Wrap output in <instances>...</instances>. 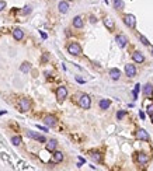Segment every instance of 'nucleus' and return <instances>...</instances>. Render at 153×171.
I'll return each mask as SVG.
<instances>
[{
  "mask_svg": "<svg viewBox=\"0 0 153 171\" xmlns=\"http://www.w3.org/2000/svg\"><path fill=\"white\" fill-rule=\"evenodd\" d=\"M139 38H140V41H142V44H143V45H149V44H150L149 41H147V39H146L143 35H139Z\"/></svg>",
  "mask_w": 153,
  "mask_h": 171,
  "instance_id": "obj_28",
  "label": "nucleus"
},
{
  "mask_svg": "<svg viewBox=\"0 0 153 171\" xmlns=\"http://www.w3.org/2000/svg\"><path fill=\"white\" fill-rule=\"evenodd\" d=\"M117 44L119 48H125L126 46V44H128V39H126V36L125 35H118L117 36Z\"/></svg>",
  "mask_w": 153,
  "mask_h": 171,
  "instance_id": "obj_11",
  "label": "nucleus"
},
{
  "mask_svg": "<svg viewBox=\"0 0 153 171\" xmlns=\"http://www.w3.org/2000/svg\"><path fill=\"white\" fill-rule=\"evenodd\" d=\"M147 161H149V157L146 156L145 153H139V154H138V163H140V166L146 164Z\"/></svg>",
  "mask_w": 153,
  "mask_h": 171,
  "instance_id": "obj_17",
  "label": "nucleus"
},
{
  "mask_svg": "<svg viewBox=\"0 0 153 171\" xmlns=\"http://www.w3.org/2000/svg\"><path fill=\"white\" fill-rule=\"evenodd\" d=\"M63 160V153L62 152H55L54 156H52V161L54 163H61Z\"/></svg>",
  "mask_w": 153,
  "mask_h": 171,
  "instance_id": "obj_15",
  "label": "nucleus"
},
{
  "mask_svg": "<svg viewBox=\"0 0 153 171\" xmlns=\"http://www.w3.org/2000/svg\"><path fill=\"white\" fill-rule=\"evenodd\" d=\"M125 115H126V112H125V111H119V112H118L117 114V118H118V121H121L122 118L125 116Z\"/></svg>",
  "mask_w": 153,
  "mask_h": 171,
  "instance_id": "obj_27",
  "label": "nucleus"
},
{
  "mask_svg": "<svg viewBox=\"0 0 153 171\" xmlns=\"http://www.w3.org/2000/svg\"><path fill=\"white\" fill-rule=\"evenodd\" d=\"M13 38L16 39V41H21L23 38H24V31L20 28H14L13 30Z\"/></svg>",
  "mask_w": 153,
  "mask_h": 171,
  "instance_id": "obj_10",
  "label": "nucleus"
},
{
  "mask_svg": "<svg viewBox=\"0 0 153 171\" xmlns=\"http://www.w3.org/2000/svg\"><path fill=\"white\" fill-rule=\"evenodd\" d=\"M4 8H6V2H2V0H0V11L4 10Z\"/></svg>",
  "mask_w": 153,
  "mask_h": 171,
  "instance_id": "obj_30",
  "label": "nucleus"
},
{
  "mask_svg": "<svg viewBox=\"0 0 153 171\" xmlns=\"http://www.w3.org/2000/svg\"><path fill=\"white\" fill-rule=\"evenodd\" d=\"M110 77L112 78V80H119V77H121V72L118 70V69H111V70H110Z\"/></svg>",
  "mask_w": 153,
  "mask_h": 171,
  "instance_id": "obj_14",
  "label": "nucleus"
},
{
  "mask_svg": "<svg viewBox=\"0 0 153 171\" xmlns=\"http://www.w3.org/2000/svg\"><path fill=\"white\" fill-rule=\"evenodd\" d=\"M124 22L128 25L129 28H135V25H136V20H135V17H133L132 14L124 16Z\"/></svg>",
  "mask_w": 153,
  "mask_h": 171,
  "instance_id": "obj_5",
  "label": "nucleus"
},
{
  "mask_svg": "<svg viewBox=\"0 0 153 171\" xmlns=\"http://www.w3.org/2000/svg\"><path fill=\"white\" fill-rule=\"evenodd\" d=\"M18 108H20L21 112H27V111H30V108H31V102H30L28 98H20V101H18Z\"/></svg>",
  "mask_w": 153,
  "mask_h": 171,
  "instance_id": "obj_3",
  "label": "nucleus"
},
{
  "mask_svg": "<svg viewBox=\"0 0 153 171\" xmlns=\"http://www.w3.org/2000/svg\"><path fill=\"white\" fill-rule=\"evenodd\" d=\"M90 156H91V158L96 161V163H101V160H103V157H101V154H100L98 152H93Z\"/></svg>",
  "mask_w": 153,
  "mask_h": 171,
  "instance_id": "obj_19",
  "label": "nucleus"
},
{
  "mask_svg": "<svg viewBox=\"0 0 153 171\" xmlns=\"http://www.w3.org/2000/svg\"><path fill=\"white\" fill-rule=\"evenodd\" d=\"M79 105L83 108V110H89L91 107V98H90L87 94H82L80 98H79Z\"/></svg>",
  "mask_w": 153,
  "mask_h": 171,
  "instance_id": "obj_1",
  "label": "nucleus"
},
{
  "mask_svg": "<svg viewBox=\"0 0 153 171\" xmlns=\"http://www.w3.org/2000/svg\"><path fill=\"white\" fill-rule=\"evenodd\" d=\"M143 93H145V96H153V87L150 84H146L145 87H143Z\"/></svg>",
  "mask_w": 153,
  "mask_h": 171,
  "instance_id": "obj_21",
  "label": "nucleus"
},
{
  "mask_svg": "<svg viewBox=\"0 0 153 171\" xmlns=\"http://www.w3.org/2000/svg\"><path fill=\"white\" fill-rule=\"evenodd\" d=\"M6 114V111H0V115H4Z\"/></svg>",
  "mask_w": 153,
  "mask_h": 171,
  "instance_id": "obj_33",
  "label": "nucleus"
},
{
  "mask_svg": "<svg viewBox=\"0 0 153 171\" xmlns=\"http://www.w3.org/2000/svg\"><path fill=\"white\" fill-rule=\"evenodd\" d=\"M69 2H72V0H69Z\"/></svg>",
  "mask_w": 153,
  "mask_h": 171,
  "instance_id": "obj_36",
  "label": "nucleus"
},
{
  "mask_svg": "<svg viewBox=\"0 0 153 171\" xmlns=\"http://www.w3.org/2000/svg\"><path fill=\"white\" fill-rule=\"evenodd\" d=\"M139 87H140V84H136V86H135V90H133V97H135V98H136V96H138Z\"/></svg>",
  "mask_w": 153,
  "mask_h": 171,
  "instance_id": "obj_29",
  "label": "nucleus"
},
{
  "mask_svg": "<svg viewBox=\"0 0 153 171\" xmlns=\"http://www.w3.org/2000/svg\"><path fill=\"white\" fill-rule=\"evenodd\" d=\"M132 58H133V60H135L136 63H142V62L145 60V56H143V55L140 54V52H133Z\"/></svg>",
  "mask_w": 153,
  "mask_h": 171,
  "instance_id": "obj_16",
  "label": "nucleus"
},
{
  "mask_svg": "<svg viewBox=\"0 0 153 171\" xmlns=\"http://www.w3.org/2000/svg\"><path fill=\"white\" fill-rule=\"evenodd\" d=\"M152 55H153V50H152Z\"/></svg>",
  "mask_w": 153,
  "mask_h": 171,
  "instance_id": "obj_35",
  "label": "nucleus"
},
{
  "mask_svg": "<svg viewBox=\"0 0 153 171\" xmlns=\"http://www.w3.org/2000/svg\"><path fill=\"white\" fill-rule=\"evenodd\" d=\"M37 128H38L39 130H44V132H48V128H45V126H39V125H37Z\"/></svg>",
  "mask_w": 153,
  "mask_h": 171,
  "instance_id": "obj_31",
  "label": "nucleus"
},
{
  "mask_svg": "<svg viewBox=\"0 0 153 171\" xmlns=\"http://www.w3.org/2000/svg\"><path fill=\"white\" fill-rule=\"evenodd\" d=\"M27 136H28V138H31V139L38 140V142H41V143H45V142H46V139L44 138L42 135H38V133H35V132H31V130H27Z\"/></svg>",
  "mask_w": 153,
  "mask_h": 171,
  "instance_id": "obj_6",
  "label": "nucleus"
},
{
  "mask_svg": "<svg viewBox=\"0 0 153 171\" xmlns=\"http://www.w3.org/2000/svg\"><path fill=\"white\" fill-rule=\"evenodd\" d=\"M66 97H68V88H66V87H63V86L58 87V90H56V98H58V100H59V101H63Z\"/></svg>",
  "mask_w": 153,
  "mask_h": 171,
  "instance_id": "obj_4",
  "label": "nucleus"
},
{
  "mask_svg": "<svg viewBox=\"0 0 153 171\" xmlns=\"http://www.w3.org/2000/svg\"><path fill=\"white\" fill-rule=\"evenodd\" d=\"M11 143H13L14 146H20V144H21V138H20V136H13V138H11Z\"/></svg>",
  "mask_w": 153,
  "mask_h": 171,
  "instance_id": "obj_25",
  "label": "nucleus"
},
{
  "mask_svg": "<svg viewBox=\"0 0 153 171\" xmlns=\"http://www.w3.org/2000/svg\"><path fill=\"white\" fill-rule=\"evenodd\" d=\"M136 138H138L139 140H145V142H147V140H149V133L146 132L145 129H139L138 133H136Z\"/></svg>",
  "mask_w": 153,
  "mask_h": 171,
  "instance_id": "obj_9",
  "label": "nucleus"
},
{
  "mask_svg": "<svg viewBox=\"0 0 153 171\" xmlns=\"http://www.w3.org/2000/svg\"><path fill=\"white\" fill-rule=\"evenodd\" d=\"M150 118H152V122H153V114H152V115H150Z\"/></svg>",
  "mask_w": 153,
  "mask_h": 171,
  "instance_id": "obj_34",
  "label": "nucleus"
},
{
  "mask_svg": "<svg viewBox=\"0 0 153 171\" xmlns=\"http://www.w3.org/2000/svg\"><path fill=\"white\" fill-rule=\"evenodd\" d=\"M44 122H45L46 126H51V128H54L55 125H56V118H55L54 115H46L45 119H44Z\"/></svg>",
  "mask_w": 153,
  "mask_h": 171,
  "instance_id": "obj_7",
  "label": "nucleus"
},
{
  "mask_svg": "<svg viewBox=\"0 0 153 171\" xmlns=\"http://www.w3.org/2000/svg\"><path fill=\"white\" fill-rule=\"evenodd\" d=\"M58 8H59V11H61L62 14H66L69 11V3L68 2H61V3L58 4Z\"/></svg>",
  "mask_w": 153,
  "mask_h": 171,
  "instance_id": "obj_12",
  "label": "nucleus"
},
{
  "mask_svg": "<svg viewBox=\"0 0 153 171\" xmlns=\"http://www.w3.org/2000/svg\"><path fill=\"white\" fill-rule=\"evenodd\" d=\"M56 146H58V142L54 139L49 140V142H46V150H48V152H55Z\"/></svg>",
  "mask_w": 153,
  "mask_h": 171,
  "instance_id": "obj_13",
  "label": "nucleus"
},
{
  "mask_svg": "<svg viewBox=\"0 0 153 171\" xmlns=\"http://www.w3.org/2000/svg\"><path fill=\"white\" fill-rule=\"evenodd\" d=\"M110 105H111L110 100H101L100 101V108H101V110H108Z\"/></svg>",
  "mask_w": 153,
  "mask_h": 171,
  "instance_id": "obj_23",
  "label": "nucleus"
},
{
  "mask_svg": "<svg viewBox=\"0 0 153 171\" xmlns=\"http://www.w3.org/2000/svg\"><path fill=\"white\" fill-rule=\"evenodd\" d=\"M112 3H114V8H117V10L124 8V2L122 0H112Z\"/></svg>",
  "mask_w": 153,
  "mask_h": 171,
  "instance_id": "obj_24",
  "label": "nucleus"
},
{
  "mask_svg": "<svg viewBox=\"0 0 153 171\" xmlns=\"http://www.w3.org/2000/svg\"><path fill=\"white\" fill-rule=\"evenodd\" d=\"M21 13L23 14H30V13H31V7H30V6H25V7L21 10Z\"/></svg>",
  "mask_w": 153,
  "mask_h": 171,
  "instance_id": "obj_26",
  "label": "nucleus"
},
{
  "mask_svg": "<svg viewBox=\"0 0 153 171\" xmlns=\"http://www.w3.org/2000/svg\"><path fill=\"white\" fill-rule=\"evenodd\" d=\"M125 73H126L128 77H135V74H136L135 66H133V64H126V66H125Z\"/></svg>",
  "mask_w": 153,
  "mask_h": 171,
  "instance_id": "obj_8",
  "label": "nucleus"
},
{
  "mask_svg": "<svg viewBox=\"0 0 153 171\" xmlns=\"http://www.w3.org/2000/svg\"><path fill=\"white\" fill-rule=\"evenodd\" d=\"M104 24H105V27H107L110 31L114 30V20H111V18H105V20H104Z\"/></svg>",
  "mask_w": 153,
  "mask_h": 171,
  "instance_id": "obj_22",
  "label": "nucleus"
},
{
  "mask_svg": "<svg viewBox=\"0 0 153 171\" xmlns=\"http://www.w3.org/2000/svg\"><path fill=\"white\" fill-rule=\"evenodd\" d=\"M76 80H77L79 83H84V80H82V78H80V77H76Z\"/></svg>",
  "mask_w": 153,
  "mask_h": 171,
  "instance_id": "obj_32",
  "label": "nucleus"
},
{
  "mask_svg": "<svg viewBox=\"0 0 153 171\" xmlns=\"http://www.w3.org/2000/svg\"><path fill=\"white\" fill-rule=\"evenodd\" d=\"M73 27H75V28H82L83 27V20H82L80 16H77V17L73 18Z\"/></svg>",
  "mask_w": 153,
  "mask_h": 171,
  "instance_id": "obj_18",
  "label": "nucleus"
},
{
  "mask_svg": "<svg viewBox=\"0 0 153 171\" xmlns=\"http://www.w3.org/2000/svg\"><path fill=\"white\" fill-rule=\"evenodd\" d=\"M20 70H21L23 73H28V72L31 70V64H30L28 62H24V63L20 66Z\"/></svg>",
  "mask_w": 153,
  "mask_h": 171,
  "instance_id": "obj_20",
  "label": "nucleus"
},
{
  "mask_svg": "<svg viewBox=\"0 0 153 171\" xmlns=\"http://www.w3.org/2000/svg\"><path fill=\"white\" fill-rule=\"evenodd\" d=\"M68 52L73 56H79V55H82V46L76 42H72L68 46Z\"/></svg>",
  "mask_w": 153,
  "mask_h": 171,
  "instance_id": "obj_2",
  "label": "nucleus"
}]
</instances>
